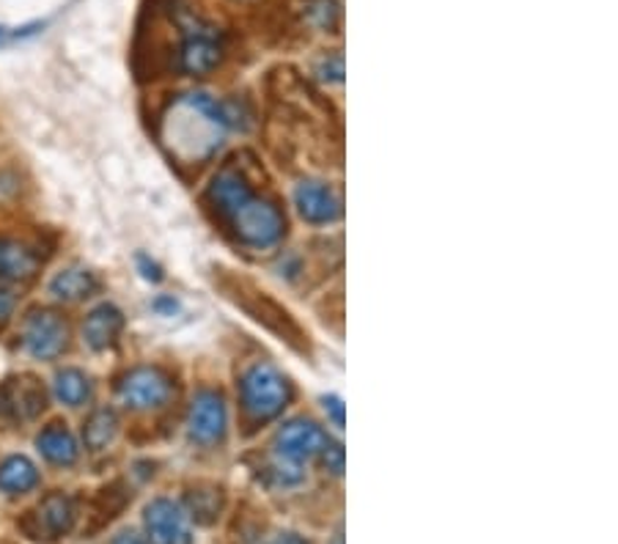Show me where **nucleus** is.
<instances>
[{"mask_svg": "<svg viewBox=\"0 0 618 544\" xmlns=\"http://www.w3.org/2000/svg\"><path fill=\"white\" fill-rule=\"evenodd\" d=\"M22 347L37 360H55L69 347V325L53 308H37L22 325Z\"/></svg>", "mask_w": 618, "mask_h": 544, "instance_id": "obj_5", "label": "nucleus"}, {"mask_svg": "<svg viewBox=\"0 0 618 544\" xmlns=\"http://www.w3.org/2000/svg\"><path fill=\"white\" fill-rule=\"evenodd\" d=\"M311 17L317 25L330 28L336 22V17H339V6H336L333 0H317V3L311 6Z\"/></svg>", "mask_w": 618, "mask_h": 544, "instance_id": "obj_22", "label": "nucleus"}, {"mask_svg": "<svg viewBox=\"0 0 618 544\" xmlns=\"http://www.w3.org/2000/svg\"><path fill=\"white\" fill-rule=\"evenodd\" d=\"M122 328L124 314L119 311L116 306H111V302H102V306H96L83 322L85 347L94 349V352H105V349H111L113 343H116Z\"/></svg>", "mask_w": 618, "mask_h": 544, "instance_id": "obj_13", "label": "nucleus"}, {"mask_svg": "<svg viewBox=\"0 0 618 544\" xmlns=\"http://www.w3.org/2000/svg\"><path fill=\"white\" fill-rule=\"evenodd\" d=\"M228 220H231L237 237L254 250L275 248L286 234L284 212L267 198L256 196V193L239 209H234Z\"/></svg>", "mask_w": 618, "mask_h": 544, "instance_id": "obj_3", "label": "nucleus"}, {"mask_svg": "<svg viewBox=\"0 0 618 544\" xmlns=\"http://www.w3.org/2000/svg\"><path fill=\"white\" fill-rule=\"evenodd\" d=\"M48 408V391L37 377H11L0 386V415L9 421H33Z\"/></svg>", "mask_w": 618, "mask_h": 544, "instance_id": "obj_10", "label": "nucleus"}, {"mask_svg": "<svg viewBox=\"0 0 618 544\" xmlns=\"http://www.w3.org/2000/svg\"><path fill=\"white\" fill-rule=\"evenodd\" d=\"M137 270H141V275L146 280H152V284H159V280H163V270H159V265L157 261H152L148 259L146 254H137Z\"/></svg>", "mask_w": 618, "mask_h": 544, "instance_id": "obj_25", "label": "nucleus"}, {"mask_svg": "<svg viewBox=\"0 0 618 544\" xmlns=\"http://www.w3.org/2000/svg\"><path fill=\"white\" fill-rule=\"evenodd\" d=\"M113 544H146V542H143L135 531H124V534H119L116 540H113Z\"/></svg>", "mask_w": 618, "mask_h": 544, "instance_id": "obj_27", "label": "nucleus"}, {"mask_svg": "<svg viewBox=\"0 0 618 544\" xmlns=\"http://www.w3.org/2000/svg\"><path fill=\"white\" fill-rule=\"evenodd\" d=\"M14 308H17V295H14V289H11L6 280H0V322H6V319L14 314Z\"/></svg>", "mask_w": 618, "mask_h": 544, "instance_id": "obj_24", "label": "nucleus"}, {"mask_svg": "<svg viewBox=\"0 0 618 544\" xmlns=\"http://www.w3.org/2000/svg\"><path fill=\"white\" fill-rule=\"evenodd\" d=\"M239 402L254 421L265 423L278 418L291 402V382L272 363L248 366L239 377Z\"/></svg>", "mask_w": 618, "mask_h": 544, "instance_id": "obj_2", "label": "nucleus"}, {"mask_svg": "<svg viewBox=\"0 0 618 544\" xmlns=\"http://www.w3.org/2000/svg\"><path fill=\"white\" fill-rule=\"evenodd\" d=\"M228 432V404L217 391H198L187 412V434L198 445L223 443Z\"/></svg>", "mask_w": 618, "mask_h": 544, "instance_id": "obj_8", "label": "nucleus"}, {"mask_svg": "<svg viewBox=\"0 0 618 544\" xmlns=\"http://www.w3.org/2000/svg\"><path fill=\"white\" fill-rule=\"evenodd\" d=\"M74 525V503L64 492H50L42 503L31 512V520L25 523L31 540L55 542L66 536Z\"/></svg>", "mask_w": 618, "mask_h": 544, "instance_id": "obj_11", "label": "nucleus"}, {"mask_svg": "<svg viewBox=\"0 0 618 544\" xmlns=\"http://www.w3.org/2000/svg\"><path fill=\"white\" fill-rule=\"evenodd\" d=\"M174 397V380L159 366H137L119 380V399L130 410L165 408Z\"/></svg>", "mask_w": 618, "mask_h": 544, "instance_id": "obj_4", "label": "nucleus"}, {"mask_svg": "<svg viewBox=\"0 0 618 544\" xmlns=\"http://www.w3.org/2000/svg\"><path fill=\"white\" fill-rule=\"evenodd\" d=\"M6 37H9V31H6V28H0V42H3Z\"/></svg>", "mask_w": 618, "mask_h": 544, "instance_id": "obj_30", "label": "nucleus"}, {"mask_svg": "<svg viewBox=\"0 0 618 544\" xmlns=\"http://www.w3.org/2000/svg\"><path fill=\"white\" fill-rule=\"evenodd\" d=\"M143 525L152 544H193L185 509L171 497H154L143 512Z\"/></svg>", "mask_w": 618, "mask_h": 544, "instance_id": "obj_9", "label": "nucleus"}, {"mask_svg": "<svg viewBox=\"0 0 618 544\" xmlns=\"http://www.w3.org/2000/svg\"><path fill=\"white\" fill-rule=\"evenodd\" d=\"M275 544H306V542H302L297 534H284V536H278V542Z\"/></svg>", "mask_w": 618, "mask_h": 544, "instance_id": "obj_29", "label": "nucleus"}, {"mask_svg": "<svg viewBox=\"0 0 618 544\" xmlns=\"http://www.w3.org/2000/svg\"><path fill=\"white\" fill-rule=\"evenodd\" d=\"M322 462L325 468H328L330 473H336V476H341L343 473V445L341 443H333V440H328V445L322 449Z\"/></svg>", "mask_w": 618, "mask_h": 544, "instance_id": "obj_23", "label": "nucleus"}, {"mask_svg": "<svg viewBox=\"0 0 618 544\" xmlns=\"http://www.w3.org/2000/svg\"><path fill=\"white\" fill-rule=\"evenodd\" d=\"M96 289H100V280L85 267H66L50 280V295L64 302L89 300L91 295H96Z\"/></svg>", "mask_w": 618, "mask_h": 544, "instance_id": "obj_17", "label": "nucleus"}, {"mask_svg": "<svg viewBox=\"0 0 618 544\" xmlns=\"http://www.w3.org/2000/svg\"><path fill=\"white\" fill-rule=\"evenodd\" d=\"M39 471L28 456L17 454L0 462V492L6 495H25V492L37 490Z\"/></svg>", "mask_w": 618, "mask_h": 544, "instance_id": "obj_18", "label": "nucleus"}, {"mask_svg": "<svg viewBox=\"0 0 618 544\" xmlns=\"http://www.w3.org/2000/svg\"><path fill=\"white\" fill-rule=\"evenodd\" d=\"M328 440V432L317 421H311V418H291L275 432L272 449L278 460L302 468L306 462L317 460L322 454Z\"/></svg>", "mask_w": 618, "mask_h": 544, "instance_id": "obj_7", "label": "nucleus"}, {"mask_svg": "<svg viewBox=\"0 0 618 544\" xmlns=\"http://www.w3.org/2000/svg\"><path fill=\"white\" fill-rule=\"evenodd\" d=\"M223 61V42L220 33L212 25L190 17V22L182 31L179 44V66L182 72L193 74V78H204V74L215 72Z\"/></svg>", "mask_w": 618, "mask_h": 544, "instance_id": "obj_6", "label": "nucleus"}, {"mask_svg": "<svg viewBox=\"0 0 618 544\" xmlns=\"http://www.w3.org/2000/svg\"><path fill=\"white\" fill-rule=\"evenodd\" d=\"M317 74L325 83H341L343 80V59L341 55H328V59L319 61Z\"/></svg>", "mask_w": 618, "mask_h": 544, "instance_id": "obj_21", "label": "nucleus"}, {"mask_svg": "<svg viewBox=\"0 0 618 544\" xmlns=\"http://www.w3.org/2000/svg\"><path fill=\"white\" fill-rule=\"evenodd\" d=\"M53 393L66 408H83L91 399V393H94V386H91V377L83 374L80 369H61L55 374Z\"/></svg>", "mask_w": 618, "mask_h": 544, "instance_id": "obj_19", "label": "nucleus"}, {"mask_svg": "<svg viewBox=\"0 0 618 544\" xmlns=\"http://www.w3.org/2000/svg\"><path fill=\"white\" fill-rule=\"evenodd\" d=\"M39 273V256L17 239L0 237V280H31Z\"/></svg>", "mask_w": 618, "mask_h": 544, "instance_id": "obj_16", "label": "nucleus"}, {"mask_svg": "<svg viewBox=\"0 0 618 544\" xmlns=\"http://www.w3.org/2000/svg\"><path fill=\"white\" fill-rule=\"evenodd\" d=\"M325 410L330 412V418H333V423L339 429H343V402L339 397H325Z\"/></svg>", "mask_w": 618, "mask_h": 544, "instance_id": "obj_26", "label": "nucleus"}, {"mask_svg": "<svg viewBox=\"0 0 618 544\" xmlns=\"http://www.w3.org/2000/svg\"><path fill=\"white\" fill-rule=\"evenodd\" d=\"M37 449L50 465L69 468L80 460L78 438L69 432L64 423H50V427H44L37 438Z\"/></svg>", "mask_w": 618, "mask_h": 544, "instance_id": "obj_14", "label": "nucleus"}, {"mask_svg": "<svg viewBox=\"0 0 618 544\" xmlns=\"http://www.w3.org/2000/svg\"><path fill=\"white\" fill-rule=\"evenodd\" d=\"M250 196H254V187H250L248 179L234 168H223L209 185V202L226 217L231 215L234 209H239Z\"/></svg>", "mask_w": 618, "mask_h": 544, "instance_id": "obj_15", "label": "nucleus"}, {"mask_svg": "<svg viewBox=\"0 0 618 544\" xmlns=\"http://www.w3.org/2000/svg\"><path fill=\"white\" fill-rule=\"evenodd\" d=\"M336 544H343V540H336Z\"/></svg>", "mask_w": 618, "mask_h": 544, "instance_id": "obj_31", "label": "nucleus"}, {"mask_svg": "<svg viewBox=\"0 0 618 544\" xmlns=\"http://www.w3.org/2000/svg\"><path fill=\"white\" fill-rule=\"evenodd\" d=\"M295 206L302 220L313 223V226H328L341 217V202L333 187L317 179H306L297 185Z\"/></svg>", "mask_w": 618, "mask_h": 544, "instance_id": "obj_12", "label": "nucleus"}, {"mask_svg": "<svg viewBox=\"0 0 618 544\" xmlns=\"http://www.w3.org/2000/svg\"><path fill=\"white\" fill-rule=\"evenodd\" d=\"M154 308H157V311H176V300H171V297H159L157 302H154Z\"/></svg>", "mask_w": 618, "mask_h": 544, "instance_id": "obj_28", "label": "nucleus"}, {"mask_svg": "<svg viewBox=\"0 0 618 544\" xmlns=\"http://www.w3.org/2000/svg\"><path fill=\"white\" fill-rule=\"evenodd\" d=\"M119 434V415L116 410L111 408H100L89 415L83 427V440H85V449L89 451H102L116 440Z\"/></svg>", "mask_w": 618, "mask_h": 544, "instance_id": "obj_20", "label": "nucleus"}, {"mask_svg": "<svg viewBox=\"0 0 618 544\" xmlns=\"http://www.w3.org/2000/svg\"><path fill=\"white\" fill-rule=\"evenodd\" d=\"M231 127H237L231 102H220L209 94H185L174 102L165 119L163 141L174 157L202 163L220 148Z\"/></svg>", "mask_w": 618, "mask_h": 544, "instance_id": "obj_1", "label": "nucleus"}]
</instances>
